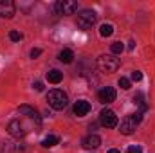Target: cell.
I'll return each mask as SVG.
<instances>
[{"label": "cell", "mask_w": 155, "mask_h": 153, "mask_svg": "<svg viewBox=\"0 0 155 153\" xmlns=\"http://www.w3.org/2000/svg\"><path fill=\"white\" fill-rule=\"evenodd\" d=\"M47 103H49V106L54 108V110H63V108L67 106L69 99H67V94H65L63 90L54 88V90H49V94H47Z\"/></svg>", "instance_id": "1"}, {"label": "cell", "mask_w": 155, "mask_h": 153, "mask_svg": "<svg viewBox=\"0 0 155 153\" xmlns=\"http://www.w3.org/2000/svg\"><path fill=\"white\" fill-rule=\"evenodd\" d=\"M15 15V2L13 0H0V16L11 18Z\"/></svg>", "instance_id": "10"}, {"label": "cell", "mask_w": 155, "mask_h": 153, "mask_svg": "<svg viewBox=\"0 0 155 153\" xmlns=\"http://www.w3.org/2000/svg\"><path fill=\"white\" fill-rule=\"evenodd\" d=\"M116 90L112 88V86H105V88H101L99 92H97V97H99V101L103 103V105H108V103H114L116 101Z\"/></svg>", "instance_id": "8"}, {"label": "cell", "mask_w": 155, "mask_h": 153, "mask_svg": "<svg viewBox=\"0 0 155 153\" xmlns=\"http://www.w3.org/2000/svg\"><path fill=\"white\" fill-rule=\"evenodd\" d=\"M134 103H137V105L141 106V112L146 110V103H144V96H143V92H139V94L134 96Z\"/></svg>", "instance_id": "17"}, {"label": "cell", "mask_w": 155, "mask_h": 153, "mask_svg": "<svg viewBox=\"0 0 155 153\" xmlns=\"http://www.w3.org/2000/svg\"><path fill=\"white\" fill-rule=\"evenodd\" d=\"M72 112H74V115H78V117H83V115H87L88 112H90V103H88V101H85V99L76 101V105H74Z\"/></svg>", "instance_id": "11"}, {"label": "cell", "mask_w": 155, "mask_h": 153, "mask_svg": "<svg viewBox=\"0 0 155 153\" xmlns=\"http://www.w3.org/2000/svg\"><path fill=\"white\" fill-rule=\"evenodd\" d=\"M58 60H60L61 63H72V61H74V52H72L71 49H63V50L58 54Z\"/></svg>", "instance_id": "13"}, {"label": "cell", "mask_w": 155, "mask_h": 153, "mask_svg": "<svg viewBox=\"0 0 155 153\" xmlns=\"http://www.w3.org/2000/svg\"><path fill=\"white\" fill-rule=\"evenodd\" d=\"M143 79V72L141 70H134L132 72V81H141Z\"/></svg>", "instance_id": "21"}, {"label": "cell", "mask_w": 155, "mask_h": 153, "mask_svg": "<svg viewBox=\"0 0 155 153\" xmlns=\"http://www.w3.org/2000/svg\"><path fill=\"white\" fill-rule=\"evenodd\" d=\"M81 146L87 148V150H96V148L101 146V137L96 135V133H90V135H87V137L81 141Z\"/></svg>", "instance_id": "9"}, {"label": "cell", "mask_w": 155, "mask_h": 153, "mask_svg": "<svg viewBox=\"0 0 155 153\" xmlns=\"http://www.w3.org/2000/svg\"><path fill=\"white\" fill-rule=\"evenodd\" d=\"M54 9L58 15H74L78 11V2L74 0H60L54 4Z\"/></svg>", "instance_id": "6"}, {"label": "cell", "mask_w": 155, "mask_h": 153, "mask_svg": "<svg viewBox=\"0 0 155 153\" xmlns=\"http://www.w3.org/2000/svg\"><path fill=\"white\" fill-rule=\"evenodd\" d=\"M128 49L134 50V49H135V41H130V43H128Z\"/></svg>", "instance_id": "25"}, {"label": "cell", "mask_w": 155, "mask_h": 153, "mask_svg": "<svg viewBox=\"0 0 155 153\" xmlns=\"http://www.w3.org/2000/svg\"><path fill=\"white\" fill-rule=\"evenodd\" d=\"M33 86H35V88H36L38 92H41V90H43V83H40V81H36V83H35Z\"/></svg>", "instance_id": "24"}, {"label": "cell", "mask_w": 155, "mask_h": 153, "mask_svg": "<svg viewBox=\"0 0 155 153\" xmlns=\"http://www.w3.org/2000/svg\"><path fill=\"white\" fill-rule=\"evenodd\" d=\"M96 20H97V15L92 9H83L78 15V27L83 29V31H87V29H90L96 24Z\"/></svg>", "instance_id": "4"}, {"label": "cell", "mask_w": 155, "mask_h": 153, "mask_svg": "<svg viewBox=\"0 0 155 153\" xmlns=\"http://www.w3.org/2000/svg\"><path fill=\"white\" fill-rule=\"evenodd\" d=\"M61 79H63V72H60L58 69H52V70L47 72V81L52 83V85H58Z\"/></svg>", "instance_id": "12"}, {"label": "cell", "mask_w": 155, "mask_h": 153, "mask_svg": "<svg viewBox=\"0 0 155 153\" xmlns=\"http://www.w3.org/2000/svg\"><path fill=\"white\" fill-rule=\"evenodd\" d=\"M119 58L116 56H112V54H103V56H99L97 58V69L101 70V72H116L117 69H119Z\"/></svg>", "instance_id": "3"}, {"label": "cell", "mask_w": 155, "mask_h": 153, "mask_svg": "<svg viewBox=\"0 0 155 153\" xmlns=\"http://www.w3.org/2000/svg\"><path fill=\"white\" fill-rule=\"evenodd\" d=\"M141 121H143V112H135V114H130L126 115L123 121H121V133L123 135H132L134 132H135V128L141 124Z\"/></svg>", "instance_id": "2"}, {"label": "cell", "mask_w": 155, "mask_h": 153, "mask_svg": "<svg viewBox=\"0 0 155 153\" xmlns=\"http://www.w3.org/2000/svg\"><path fill=\"white\" fill-rule=\"evenodd\" d=\"M112 33H114V27H112V24H103V25L99 27V34H101L103 38H108V36H112Z\"/></svg>", "instance_id": "15"}, {"label": "cell", "mask_w": 155, "mask_h": 153, "mask_svg": "<svg viewBox=\"0 0 155 153\" xmlns=\"http://www.w3.org/2000/svg\"><path fill=\"white\" fill-rule=\"evenodd\" d=\"M40 54H41V50H40V49H33V50H31V58H33V60H35V58H38Z\"/></svg>", "instance_id": "23"}, {"label": "cell", "mask_w": 155, "mask_h": 153, "mask_svg": "<svg viewBox=\"0 0 155 153\" xmlns=\"http://www.w3.org/2000/svg\"><path fill=\"white\" fill-rule=\"evenodd\" d=\"M7 132H9L11 137H15V139H22V137L27 135V126L24 124V121H20V119H13V121L7 124Z\"/></svg>", "instance_id": "5"}, {"label": "cell", "mask_w": 155, "mask_h": 153, "mask_svg": "<svg viewBox=\"0 0 155 153\" xmlns=\"http://www.w3.org/2000/svg\"><path fill=\"white\" fill-rule=\"evenodd\" d=\"M99 124L101 126H105V128H116L117 126V115L114 110H110V108H105V110H101V114H99Z\"/></svg>", "instance_id": "7"}, {"label": "cell", "mask_w": 155, "mask_h": 153, "mask_svg": "<svg viewBox=\"0 0 155 153\" xmlns=\"http://www.w3.org/2000/svg\"><path fill=\"white\" fill-rule=\"evenodd\" d=\"M9 38L13 40V41H20L24 36H22V33H18V31H11V33H9Z\"/></svg>", "instance_id": "20"}, {"label": "cell", "mask_w": 155, "mask_h": 153, "mask_svg": "<svg viewBox=\"0 0 155 153\" xmlns=\"http://www.w3.org/2000/svg\"><path fill=\"white\" fill-rule=\"evenodd\" d=\"M60 142V139L56 137V135H47L43 141H41V146L43 148H52V146H56Z\"/></svg>", "instance_id": "14"}, {"label": "cell", "mask_w": 155, "mask_h": 153, "mask_svg": "<svg viewBox=\"0 0 155 153\" xmlns=\"http://www.w3.org/2000/svg\"><path fill=\"white\" fill-rule=\"evenodd\" d=\"M126 153H143V150H141V146H128V150H126Z\"/></svg>", "instance_id": "22"}, {"label": "cell", "mask_w": 155, "mask_h": 153, "mask_svg": "<svg viewBox=\"0 0 155 153\" xmlns=\"http://www.w3.org/2000/svg\"><path fill=\"white\" fill-rule=\"evenodd\" d=\"M108 153H121V151H119V150H110Z\"/></svg>", "instance_id": "26"}, {"label": "cell", "mask_w": 155, "mask_h": 153, "mask_svg": "<svg viewBox=\"0 0 155 153\" xmlns=\"http://www.w3.org/2000/svg\"><path fill=\"white\" fill-rule=\"evenodd\" d=\"M119 86H121L123 90H128V88L132 86V83H130V79H126V77H121V79H119Z\"/></svg>", "instance_id": "19"}, {"label": "cell", "mask_w": 155, "mask_h": 153, "mask_svg": "<svg viewBox=\"0 0 155 153\" xmlns=\"http://www.w3.org/2000/svg\"><path fill=\"white\" fill-rule=\"evenodd\" d=\"M110 49H112V52H114V54H121V52L124 50V45H123L121 41H114Z\"/></svg>", "instance_id": "18"}, {"label": "cell", "mask_w": 155, "mask_h": 153, "mask_svg": "<svg viewBox=\"0 0 155 153\" xmlns=\"http://www.w3.org/2000/svg\"><path fill=\"white\" fill-rule=\"evenodd\" d=\"M22 151H24L22 146H15V148H11L9 142H5V144L0 148V153H22Z\"/></svg>", "instance_id": "16"}]
</instances>
